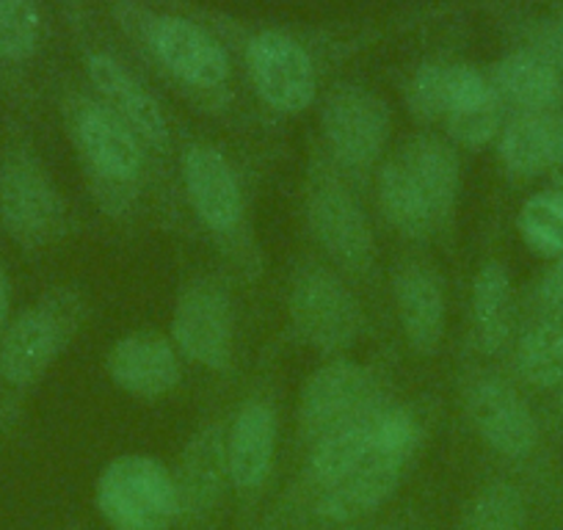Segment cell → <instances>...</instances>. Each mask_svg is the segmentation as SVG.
Returning <instances> with one entry per match:
<instances>
[{
    "label": "cell",
    "instance_id": "obj_1",
    "mask_svg": "<svg viewBox=\"0 0 563 530\" xmlns=\"http://www.w3.org/2000/svg\"><path fill=\"white\" fill-rule=\"evenodd\" d=\"M86 318L78 290L53 288L12 318L0 340V407L20 401L47 376Z\"/></svg>",
    "mask_w": 563,
    "mask_h": 530
},
{
    "label": "cell",
    "instance_id": "obj_2",
    "mask_svg": "<svg viewBox=\"0 0 563 530\" xmlns=\"http://www.w3.org/2000/svg\"><path fill=\"white\" fill-rule=\"evenodd\" d=\"M0 224L25 252L53 246L69 230L64 194L29 144H12L0 158Z\"/></svg>",
    "mask_w": 563,
    "mask_h": 530
},
{
    "label": "cell",
    "instance_id": "obj_3",
    "mask_svg": "<svg viewBox=\"0 0 563 530\" xmlns=\"http://www.w3.org/2000/svg\"><path fill=\"white\" fill-rule=\"evenodd\" d=\"M95 503L111 530H172L180 517L175 473L161 459L141 453L106 464Z\"/></svg>",
    "mask_w": 563,
    "mask_h": 530
},
{
    "label": "cell",
    "instance_id": "obj_4",
    "mask_svg": "<svg viewBox=\"0 0 563 530\" xmlns=\"http://www.w3.org/2000/svg\"><path fill=\"white\" fill-rule=\"evenodd\" d=\"M288 312L301 343L327 356L349 351L365 329V312L356 296L321 263L299 265L290 279Z\"/></svg>",
    "mask_w": 563,
    "mask_h": 530
},
{
    "label": "cell",
    "instance_id": "obj_5",
    "mask_svg": "<svg viewBox=\"0 0 563 530\" xmlns=\"http://www.w3.org/2000/svg\"><path fill=\"white\" fill-rule=\"evenodd\" d=\"M67 128L91 180L106 186V197L139 186L147 166V147L106 102L75 97L67 106Z\"/></svg>",
    "mask_w": 563,
    "mask_h": 530
},
{
    "label": "cell",
    "instance_id": "obj_6",
    "mask_svg": "<svg viewBox=\"0 0 563 530\" xmlns=\"http://www.w3.org/2000/svg\"><path fill=\"white\" fill-rule=\"evenodd\" d=\"M172 343L213 373H227L235 354V312L230 290L216 277H197L180 290L172 316Z\"/></svg>",
    "mask_w": 563,
    "mask_h": 530
},
{
    "label": "cell",
    "instance_id": "obj_7",
    "mask_svg": "<svg viewBox=\"0 0 563 530\" xmlns=\"http://www.w3.org/2000/svg\"><path fill=\"white\" fill-rule=\"evenodd\" d=\"M307 224L323 252L354 277H365L376 265V246L367 216L354 194L332 175L312 180L307 194Z\"/></svg>",
    "mask_w": 563,
    "mask_h": 530
},
{
    "label": "cell",
    "instance_id": "obj_8",
    "mask_svg": "<svg viewBox=\"0 0 563 530\" xmlns=\"http://www.w3.org/2000/svg\"><path fill=\"white\" fill-rule=\"evenodd\" d=\"M323 136L343 169L367 172L389 139V111L384 100L360 86H343L323 108Z\"/></svg>",
    "mask_w": 563,
    "mask_h": 530
},
{
    "label": "cell",
    "instance_id": "obj_9",
    "mask_svg": "<svg viewBox=\"0 0 563 530\" xmlns=\"http://www.w3.org/2000/svg\"><path fill=\"white\" fill-rule=\"evenodd\" d=\"M376 404V389L367 367L356 362L338 360L318 367L301 393L299 434L307 445H316L321 437L356 418Z\"/></svg>",
    "mask_w": 563,
    "mask_h": 530
},
{
    "label": "cell",
    "instance_id": "obj_10",
    "mask_svg": "<svg viewBox=\"0 0 563 530\" xmlns=\"http://www.w3.org/2000/svg\"><path fill=\"white\" fill-rule=\"evenodd\" d=\"M246 67L257 95L271 108L299 113L316 100V67L305 47L279 31H263L246 47Z\"/></svg>",
    "mask_w": 563,
    "mask_h": 530
},
{
    "label": "cell",
    "instance_id": "obj_11",
    "mask_svg": "<svg viewBox=\"0 0 563 530\" xmlns=\"http://www.w3.org/2000/svg\"><path fill=\"white\" fill-rule=\"evenodd\" d=\"M411 456L415 451L387 445V442L376 440V431H373L371 451L338 486L318 497V514L334 525L367 517L395 495Z\"/></svg>",
    "mask_w": 563,
    "mask_h": 530
},
{
    "label": "cell",
    "instance_id": "obj_12",
    "mask_svg": "<svg viewBox=\"0 0 563 530\" xmlns=\"http://www.w3.org/2000/svg\"><path fill=\"white\" fill-rule=\"evenodd\" d=\"M227 431L219 423L205 426L202 431L191 437L180 456L177 467V497H180V530H205L213 519L216 508L224 500V492L230 484V470H227Z\"/></svg>",
    "mask_w": 563,
    "mask_h": 530
},
{
    "label": "cell",
    "instance_id": "obj_13",
    "mask_svg": "<svg viewBox=\"0 0 563 530\" xmlns=\"http://www.w3.org/2000/svg\"><path fill=\"white\" fill-rule=\"evenodd\" d=\"M183 183L188 202L213 235L232 238L241 230L243 194L230 161L210 144H191L183 153Z\"/></svg>",
    "mask_w": 563,
    "mask_h": 530
},
{
    "label": "cell",
    "instance_id": "obj_14",
    "mask_svg": "<svg viewBox=\"0 0 563 530\" xmlns=\"http://www.w3.org/2000/svg\"><path fill=\"white\" fill-rule=\"evenodd\" d=\"M467 415L486 445L506 459H528L539 423L522 395L503 378H481L467 393Z\"/></svg>",
    "mask_w": 563,
    "mask_h": 530
},
{
    "label": "cell",
    "instance_id": "obj_15",
    "mask_svg": "<svg viewBox=\"0 0 563 530\" xmlns=\"http://www.w3.org/2000/svg\"><path fill=\"white\" fill-rule=\"evenodd\" d=\"M393 296L409 349L422 356H434L448 327L445 283L440 272L420 260H406L395 268Z\"/></svg>",
    "mask_w": 563,
    "mask_h": 530
},
{
    "label": "cell",
    "instance_id": "obj_16",
    "mask_svg": "<svg viewBox=\"0 0 563 530\" xmlns=\"http://www.w3.org/2000/svg\"><path fill=\"white\" fill-rule=\"evenodd\" d=\"M106 371L122 393L141 401H155L180 384V360L175 343L155 329L124 334L108 351Z\"/></svg>",
    "mask_w": 563,
    "mask_h": 530
},
{
    "label": "cell",
    "instance_id": "obj_17",
    "mask_svg": "<svg viewBox=\"0 0 563 530\" xmlns=\"http://www.w3.org/2000/svg\"><path fill=\"white\" fill-rule=\"evenodd\" d=\"M276 437H279V420L268 398L260 395L249 398L235 412L224 437V448L230 484L241 495H254L265 486L276 459Z\"/></svg>",
    "mask_w": 563,
    "mask_h": 530
},
{
    "label": "cell",
    "instance_id": "obj_18",
    "mask_svg": "<svg viewBox=\"0 0 563 530\" xmlns=\"http://www.w3.org/2000/svg\"><path fill=\"white\" fill-rule=\"evenodd\" d=\"M150 42L164 67L188 86L216 89L230 78V58L224 47L183 18H161L150 31Z\"/></svg>",
    "mask_w": 563,
    "mask_h": 530
},
{
    "label": "cell",
    "instance_id": "obj_19",
    "mask_svg": "<svg viewBox=\"0 0 563 530\" xmlns=\"http://www.w3.org/2000/svg\"><path fill=\"white\" fill-rule=\"evenodd\" d=\"M89 78L106 106L130 124V130L144 142V147L158 150V153L169 150V122H166L158 100L122 64L113 62L106 53H95L89 58Z\"/></svg>",
    "mask_w": 563,
    "mask_h": 530
},
{
    "label": "cell",
    "instance_id": "obj_20",
    "mask_svg": "<svg viewBox=\"0 0 563 530\" xmlns=\"http://www.w3.org/2000/svg\"><path fill=\"white\" fill-rule=\"evenodd\" d=\"M398 161L406 166L440 227H451L462 191V164L456 150L434 136H415L400 147Z\"/></svg>",
    "mask_w": 563,
    "mask_h": 530
},
{
    "label": "cell",
    "instance_id": "obj_21",
    "mask_svg": "<svg viewBox=\"0 0 563 530\" xmlns=\"http://www.w3.org/2000/svg\"><path fill=\"white\" fill-rule=\"evenodd\" d=\"M503 166L517 177H536L563 164V117L533 111L514 117L500 130L497 144Z\"/></svg>",
    "mask_w": 563,
    "mask_h": 530
},
{
    "label": "cell",
    "instance_id": "obj_22",
    "mask_svg": "<svg viewBox=\"0 0 563 530\" xmlns=\"http://www.w3.org/2000/svg\"><path fill=\"white\" fill-rule=\"evenodd\" d=\"M492 86L503 102H511L519 113L555 111L563 97V80L555 64L541 53L519 51L497 62Z\"/></svg>",
    "mask_w": 563,
    "mask_h": 530
},
{
    "label": "cell",
    "instance_id": "obj_23",
    "mask_svg": "<svg viewBox=\"0 0 563 530\" xmlns=\"http://www.w3.org/2000/svg\"><path fill=\"white\" fill-rule=\"evenodd\" d=\"M382 412V404H373L356 418L345 420L334 431L310 445V462H307V481L316 492H329L338 486L356 464L365 459L373 445V431H376V418Z\"/></svg>",
    "mask_w": 563,
    "mask_h": 530
},
{
    "label": "cell",
    "instance_id": "obj_24",
    "mask_svg": "<svg viewBox=\"0 0 563 530\" xmlns=\"http://www.w3.org/2000/svg\"><path fill=\"white\" fill-rule=\"evenodd\" d=\"M473 334L484 354H497L514 332V288L503 263H486L473 279Z\"/></svg>",
    "mask_w": 563,
    "mask_h": 530
},
{
    "label": "cell",
    "instance_id": "obj_25",
    "mask_svg": "<svg viewBox=\"0 0 563 530\" xmlns=\"http://www.w3.org/2000/svg\"><path fill=\"white\" fill-rule=\"evenodd\" d=\"M378 205L389 227H395L409 241H426L437 232L431 205L426 202L420 186L398 158L384 164L378 172Z\"/></svg>",
    "mask_w": 563,
    "mask_h": 530
},
{
    "label": "cell",
    "instance_id": "obj_26",
    "mask_svg": "<svg viewBox=\"0 0 563 530\" xmlns=\"http://www.w3.org/2000/svg\"><path fill=\"white\" fill-rule=\"evenodd\" d=\"M517 371L539 389L563 387V312L544 316L519 340Z\"/></svg>",
    "mask_w": 563,
    "mask_h": 530
},
{
    "label": "cell",
    "instance_id": "obj_27",
    "mask_svg": "<svg viewBox=\"0 0 563 530\" xmlns=\"http://www.w3.org/2000/svg\"><path fill=\"white\" fill-rule=\"evenodd\" d=\"M519 235L528 243L530 252L544 260H555L563 254V191H541L530 197L519 210Z\"/></svg>",
    "mask_w": 563,
    "mask_h": 530
},
{
    "label": "cell",
    "instance_id": "obj_28",
    "mask_svg": "<svg viewBox=\"0 0 563 530\" xmlns=\"http://www.w3.org/2000/svg\"><path fill=\"white\" fill-rule=\"evenodd\" d=\"M525 500L506 481L484 486L464 514L462 530H522Z\"/></svg>",
    "mask_w": 563,
    "mask_h": 530
},
{
    "label": "cell",
    "instance_id": "obj_29",
    "mask_svg": "<svg viewBox=\"0 0 563 530\" xmlns=\"http://www.w3.org/2000/svg\"><path fill=\"white\" fill-rule=\"evenodd\" d=\"M42 18L36 0H0V58L25 62L36 53Z\"/></svg>",
    "mask_w": 563,
    "mask_h": 530
},
{
    "label": "cell",
    "instance_id": "obj_30",
    "mask_svg": "<svg viewBox=\"0 0 563 530\" xmlns=\"http://www.w3.org/2000/svg\"><path fill=\"white\" fill-rule=\"evenodd\" d=\"M451 133L453 142H459L467 150H481L492 142L495 136H500L503 130V100L500 97H492V100L481 102V106L464 108V111L451 113V117L442 119Z\"/></svg>",
    "mask_w": 563,
    "mask_h": 530
},
{
    "label": "cell",
    "instance_id": "obj_31",
    "mask_svg": "<svg viewBox=\"0 0 563 530\" xmlns=\"http://www.w3.org/2000/svg\"><path fill=\"white\" fill-rule=\"evenodd\" d=\"M539 301L547 316L550 312H563V254L552 260V265L547 268L544 277H541Z\"/></svg>",
    "mask_w": 563,
    "mask_h": 530
},
{
    "label": "cell",
    "instance_id": "obj_32",
    "mask_svg": "<svg viewBox=\"0 0 563 530\" xmlns=\"http://www.w3.org/2000/svg\"><path fill=\"white\" fill-rule=\"evenodd\" d=\"M12 323V283H9L7 265L0 260V340Z\"/></svg>",
    "mask_w": 563,
    "mask_h": 530
},
{
    "label": "cell",
    "instance_id": "obj_33",
    "mask_svg": "<svg viewBox=\"0 0 563 530\" xmlns=\"http://www.w3.org/2000/svg\"><path fill=\"white\" fill-rule=\"evenodd\" d=\"M550 175H552V183H555V188H561L563 191V164H558Z\"/></svg>",
    "mask_w": 563,
    "mask_h": 530
},
{
    "label": "cell",
    "instance_id": "obj_34",
    "mask_svg": "<svg viewBox=\"0 0 563 530\" xmlns=\"http://www.w3.org/2000/svg\"><path fill=\"white\" fill-rule=\"evenodd\" d=\"M558 407H561V412H563V387H561V395H558Z\"/></svg>",
    "mask_w": 563,
    "mask_h": 530
},
{
    "label": "cell",
    "instance_id": "obj_35",
    "mask_svg": "<svg viewBox=\"0 0 563 530\" xmlns=\"http://www.w3.org/2000/svg\"><path fill=\"white\" fill-rule=\"evenodd\" d=\"M389 530H420V528H389Z\"/></svg>",
    "mask_w": 563,
    "mask_h": 530
}]
</instances>
